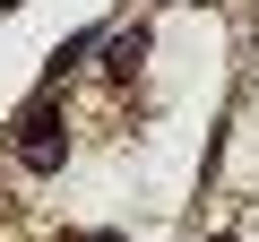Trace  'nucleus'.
<instances>
[{"label":"nucleus","mask_w":259,"mask_h":242,"mask_svg":"<svg viewBox=\"0 0 259 242\" xmlns=\"http://www.w3.org/2000/svg\"><path fill=\"white\" fill-rule=\"evenodd\" d=\"M104 242H121V233H104Z\"/></svg>","instance_id":"nucleus-3"},{"label":"nucleus","mask_w":259,"mask_h":242,"mask_svg":"<svg viewBox=\"0 0 259 242\" xmlns=\"http://www.w3.org/2000/svg\"><path fill=\"white\" fill-rule=\"evenodd\" d=\"M0 9H18V0H0Z\"/></svg>","instance_id":"nucleus-2"},{"label":"nucleus","mask_w":259,"mask_h":242,"mask_svg":"<svg viewBox=\"0 0 259 242\" xmlns=\"http://www.w3.org/2000/svg\"><path fill=\"white\" fill-rule=\"evenodd\" d=\"M216 242H233V233H216Z\"/></svg>","instance_id":"nucleus-4"},{"label":"nucleus","mask_w":259,"mask_h":242,"mask_svg":"<svg viewBox=\"0 0 259 242\" xmlns=\"http://www.w3.org/2000/svg\"><path fill=\"white\" fill-rule=\"evenodd\" d=\"M18 156H26L35 173H52V165L69 156V139H61V112H52V104H35V112H26V139H18Z\"/></svg>","instance_id":"nucleus-1"}]
</instances>
